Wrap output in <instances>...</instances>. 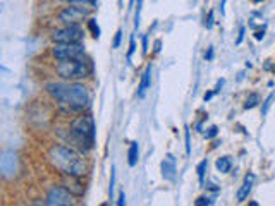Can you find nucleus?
I'll return each mask as SVG.
<instances>
[{"label":"nucleus","instance_id":"obj_38","mask_svg":"<svg viewBox=\"0 0 275 206\" xmlns=\"http://www.w3.org/2000/svg\"><path fill=\"white\" fill-rule=\"evenodd\" d=\"M225 2H227V0H222V5H220V12H222V14H225Z\"/></svg>","mask_w":275,"mask_h":206},{"label":"nucleus","instance_id":"obj_19","mask_svg":"<svg viewBox=\"0 0 275 206\" xmlns=\"http://www.w3.org/2000/svg\"><path fill=\"white\" fill-rule=\"evenodd\" d=\"M143 2H145V0H138V4H136V12H134V28H138V26H139V19H141Z\"/></svg>","mask_w":275,"mask_h":206},{"label":"nucleus","instance_id":"obj_11","mask_svg":"<svg viewBox=\"0 0 275 206\" xmlns=\"http://www.w3.org/2000/svg\"><path fill=\"white\" fill-rule=\"evenodd\" d=\"M81 177H74V175H64V181H62V186L67 189L73 196H83L84 187L79 182Z\"/></svg>","mask_w":275,"mask_h":206},{"label":"nucleus","instance_id":"obj_24","mask_svg":"<svg viewBox=\"0 0 275 206\" xmlns=\"http://www.w3.org/2000/svg\"><path fill=\"white\" fill-rule=\"evenodd\" d=\"M214 203H215V199L214 198H205V196H203V198H198V199H196V201H195V205L196 206H210V205H214Z\"/></svg>","mask_w":275,"mask_h":206},{"label":"nucleus","instance_id":"obj_1","mask_svg":"<svg viewBox=\"0 0 275 206\" xmlns=\"http://www.w3.org/2000/svg\"><path fill=\"white\" fill-rule=\"evenodd\" d=\"M47 93L57 101L64 112H83L90 105V91L81 83H50L45 86Z\"/></svg>","mask_w":275,"mask_h":206},{"label":"nucleus","instance_id":"obj_25","mask_svg":"<svg viewBox=\"0 0 275 206\" xmlns=\"http://www.w3.org/2000/svg\"><path fill=\"white\" fill-rule=\"evenodd\" d=\"M217 134H218V127L217 126H212L210 129H208V132H205V137H206V139H214Z\"/></svg>","mask_w":275,"mask_h":206},{"label":"nucleus","instance_id":"obj_3","mask_svg":"<svg viewBox=\"0 0 275 206\" xmlns=\"http://www.w3.org/2000/svg\"><path fill=\"white\" fill-rule=\"evenodd\" d=\"M69 136L71 141L79 151L86 153L93 150L95 137H97V126H95V119L90 113H79L74 117L69 124Z\"/></svg>","mask_w":275,"mask_h":206},{"label":"nucleus","instance_id":"obj_6","mask_svg":"<svg viewBox=\"0 0 275 206\" xmlns=\"http://www.w3.org/2000/svg\"><path fill=\"white\" fill-rule=\"evenodd\" d=\"M57 60H74V58L84 57V47L83 43H55L54 50H52Z\"/></svg>","mask_w":275,"mask_h":206},{"label":"nucleus","instance_id":"obj_40","mask_svg":"<svg viewBox=\"0 0 275 206\" xmlns=\"http://www.w3.org/2000/svg\"><path fill=\"white\" fill-rule=\"evenodd\" d=\"M133 4H134V0H131V2H129V5H131V7H133Z\"/></svg>","mask_w":275,"mask_h":206},{"label":"nucleus","instance_id":"obj_32","mask_svg":"<svg viewBox=\"0 0 275 206\" xmlns=\"http://www.w3.org/2000/svg\"><path fill=\"white\" fill-rule=\"evenodd\" d=\"M117 205H119V206L126 205V194H124V191L119 192V201H117Z\"/></svg>","mask_w":275,"mask_h":206},{"label":"nucleus","instance_id":"obj_30","mask_svg":"<svg viewBox=\"0 0 275 206\" xmlns=\"http://www.w3.org/2000/svg\"><path fill=\"white\" fill-rule=\"evenodd\" d=\"M263 38H265V29H258V31L255 33V40L260 41V40H263Z\"/></svg>","mask_w":275,"mask_h":206},{"label":"nucleus","instance_id":"obj_20","mask_svg":"<svg viewBox=\"0 0 275 206\" xmlns=\"http://www.w3.org/2000/svg\"><path fill=\"white\" fill-rule=\"evenodd\" d=\"M184 137H186V155H191V131H189V126L184 127Z\"/></svg>","mask_w":275,"mask_h":206},{"label":"nucleus","instance_id":"obj_16","mask_svg":"<svg viewBox=\"0 0 275 206\" xmlns=\"http://www.w3.org/2000/svg\"><path fill=\"white\" fill-rule=\"evenodd\" d=\"M215 167H217V170L220 172V174H227L229 170H231V167H232L231 156H222V158H218L217 163H215Z\"/></svg>","mask_w":275,"mask_h":206},{"label":"nucleus","instance_id":"obj_37","mask_svg":"<svg viewBox=\"0 0 275 206\" xmlns=\"http://www.w3.org/2000/svg\"><path fill=\"white\" fill-rule=\"evenodd\" d=\"M214 94H215V91H208V93H205V96H203V98H205V101H208L212 96H214Z\"/></svg>","mask_w":275,"mask_h":206},{"label":"nucleus","instance_id":"obj_23","mask_svg":"<svg viewBox=\"0 0 275 206\" xmlns=\"http://www.w3.org/2000/svg\"><path fill=\"white\" fill-rule=\"evenodd\" d=\"M134 52H136V38H134V35L131 37V41H129V52H127V62H131V58H133Z\"/></svg>","mask_w":275,"mask_h":206},{"label":"nucleus","instance_id":"obj_29","mask_svg":"<svg viewBox=\"0 0 275 206\" xmlns=\"http://www.w3.org/2000/svg\"><path fill=\"white\" fill-rule=\"evenodd\" d=\"M244 35H246V28H244V26H241V29H239V37H237V40H236V45H241V43H243Z\"/></svg>","mask_w":275,"mask_h":206},{"label":"nucleus","instance_id":"obj_21","mask_svg":"<svg viewBox=\"0 0 275 206\" xmlns=\"http://www.w3.org/2000/svg\"><path fill=\"white\" fill-rule=\"evenodd\" d=\"M206 167H208V160H203V162L198 165V169H196V172H198V177H199V182H203V179H205Z\"/></svg>","mask_w":275,"mask_h":206},{"label":"nucleus","instance_id":"obj_12","mask_svg":"<svg viewBox=\"0 0 275 206\" xmlns=\"http://www.w3.org/2000/svg\"><path fill=\"white\" fill-rule=\"evenodd\" d=\"M150 86H152V64L146 65L145 73H143L141 81H139V86H138V96L145 98V94H146V91L150 90Z\"/></svg>","mask_w":275,"mask_h":206},{"label":"nucleus","instance_id":"obj_34","mask_svg":"<svg viewBox=\"0 0 275 206\" xmlns=\"http://www.w3.org/2000/svg\"><path fill=\"white\" fill-rule=\"evenodd\" d=\"M224 83H225V81L224 79H220V81H218V83H217V86H215V94H217L218 93V91H220L222 90V86H224Z\"/></svg>","mask_w":275,"mask_h":206},{"label":"nucleus","instance_id":"obj_26","mask_svg":"<svg viewBox=\"0 0 275 206\" xmlns=\"http://www.w3.org/2000/svg\"><path fill=\"white\" fill-rule=\"evenodd\" d=\"M120 41H122V29H119V31L116 33V38H114L112 47L114 48H119L120 47Z\"/></svg>","mask_w":275,"mask_h":206},{"label":"nucleus","instance_id":"obj_17","mask_svg":"<svg viewBox=\"0 0 275 206\" xmlns=\"http://www.w3.org/2000/svg\"><path fill=\"white\" fill-rule=\"evenodd\" d=\"M260 103V96H258L256 93H251L250 96L246 98V103H244V109L246 110H251V109H255V107Z\"/></svg>","mask_w":275,"mask_h":206},{"label":"nucleus","instance_id":"obj_31","mask_svg":"<svg viewBox=\"0 0 275 206\" xmlns=\"http://www.w3.org/2000/svg\"><path fill=\"white\" fill-rule=\"evenodd\" d=\"M148 54V37H143V55Z\"/></svg>","mask_w":275,"mask_h":206},{"label":"nucleus","instance_id":"obj_9","mask_svg":"<svg viewBox=\"0 0 275 206\" xmlns=\"http://www.w3.org/2000/svg\"><path fill=\"white\" fill-rule=\"evenodd\" d=\"M176 172H177V160L172 153H167V156L162 162V175L165 181H174Z\"/></svg>","mask_w":275,"mask_h":206},{"label":"nucleus","instance_id":"obj_7","mask_svg":"<svg viewBox=\"0 0 275 206\" xmlns=\"http://www.w3.org/2000/svg\"><path fill=\"white\" fill-rule=\"evenodd\" d=\"M45 203L48 206H71L74 205L73 194L64 187V186H52L47 192Z\"/></svg>","mask_w":275,"mask_h":206},{"label":"nucleus","instance_id":"obj_36","mask_svg":"<svg viewBox=\"0 0 275 206\" xmlns=\"http://www.w3.org/2000/svg\"><path fill=\"white\" fill-rule=\"evenodd\" d=\"M206 187H208V189H212V191H214V192H218V191H220V187H217V186H215V184H212V182H210V184H206Z\"/></svg>","mask_w":275,"mask_h":206},{"label":"nucleus","instance_id":"obj_33","mask_svg":"<svg viewBox=\"0 0 275 206\" xmlns=\"http://www.w3.org/2000/svg\"><path fill=\"white\" fill-rule=\"evenodd\" d=\"M205 58H206V60H212V58H214V47L208 48V52L205 54Z\"/></svg>","mask_w":275,"mask_h":206},{"label":"nucleus","instance_id":"obj_22","mask_svg":"<svg viewBox=\"0 0 275 206\" xmlns=\"http://www.w3.org/2000/svg\"><path fill=\"white\" fill-rule=\"evenodd\" d=\"M114 187H116V167H112V170H110V186H109L110 199H114Z\"/></svg>","mask_w":275,"mask_h":206},{"label":"nucleus","instance_id":"obj_27","mask_svg":"<svg viewBox=\"0 0 275 206\" xmlns=\"http://www.w3.org/2000/svg\"><path fill=\"white\" fill-rule=\"evenodd\" d=\"M274 98H275V94H270V96L267 98V100H265V103H263V109H261V113H267L268 112V107L272 105V101H274Z\"/></svg>","mask_w":275,"mask_h":206},{"label":"nucleus","instance_id":"obj_10","mask_svg":"<svg viewBox=\"0 0 275 206\" xmlns=\"http://www.w3.org/2000/svg\"><path fill=\"white\" fill-rule=\"evenodd\" d=\"M0 167H2V175L4 177H12V175H16V155L11 151H5L4 156H2V163H0Z\"/></svg>","mask_w":275,"mask_h":206},{"label":"nucleus","instance_id":"obj_13","mask_svg":"<svg viewBox=\"0 0 275 206\" xmlns=\"http://www.w3.org/2000/svg\"><path fill=\"white\" fill-rule=\"evenodd\" d=\"M253 182H255V175L253 174H248L246 177H244L243 186H241V187H239V191H237V201L239 203H244L248 199L251 189H253Z\"/></svg>","mask_w":275,"mask_h":206},{"label":"nucleus","instance_id":"obj_35","mask_svg":"<svg viewBox=\"0 0 275 206\" xmlns=\"http://www.w3.org/2000/svg\"><path fill=\"white\" fill-rule=\"evenodd\" d=\"M160 48H162V41H160V40H157V41H155V48H153V52H155V54H158V52H160Z\"/></svg>","mask_w":275,"mask_h":206},{"label":"nucleus","instance_id":"obj_15","mask_svg":"<svg viewBox=\"0 0 275 206\" xmlns=\"http://www.w3.org/2000/svg\"><path fill=\"white\" fill-rule=\"evenodd\" d=\"M64 2H67L69 5H78V7L90 9V11H93L98 4V0H64Z\"/></svg>","mask_w":275,"mask_h":206},{"label":"nucleus","instance_id":"obj_4","mask_svg":"<svg viewBox=\"0 0 275 206\" xmlns=\"http://www.w3.org/2000/svg\"><path fill=\"white\" fill-rule=\"evenodd\" d=\"M55 73L65 81H79L93 73V64L88 58H74V60H59Z\"/></svg>","mask_w":275,"mask_h":206},{"label":"nucleus","instance_id":"obj_39","mask_svg":"<svg viewBox=\"0 0 275 206\" xmlns=\"http://www.w3.org/2000/svg\"><path fill=\"white\" fill-rule=\"evenodd\" d=\"M255 4H261V2H263V0H253Z\"/></svg>","mask_w":275,"mask_h":206},{"label":"nucleus","instance_id":"obj_2","mask_svg":"<svg viewBox=\"0 0 275 206\" xmlns=\"http://www.w3.org/2000/svg\"><path fill=\"white\" fill-rule=\"evenodd\" d=\"M47 158L50 165L57 170L60 175H74L83 177L88 172V163L83 153L76 151L71 146L65 145H52L48 148Z\"/></svg>","mask_w":275,"mask_h":206},{"label":"nucleus","instance_id":"obj_8","mask_svg":"<svg viewBox=\"0 0 275 206\" xmlns=\"http://www.w3.org/2000/svg\"><path fill=\"white\" fill-rule=\"evenodd\" d=\"M90 9L84 7H78V5H69V7H64L60 12H59V21L62 24H79L81 21L90 16Z\"/></svg>","mask_w":275,"mask_h":206},{"label":"nucleus","instance_id":"obj_14","mask_svg":"<svg viewBox=\"0 0 275 206\" xmlns=\"http://www.w3.org/2000/svg\"><path fill=\"white\" fill-rule=\"evenodd\" d=\"M138 160H139V146H138V141H133L127 151V163L129 167H136Z\"/></svg>","mask_w":275,"mask_h":206},{"label":"nucleus","instance_id":"obj_28","mask_svg":"<svg viewBox=\"0 0 275 206\" xmlns=\"http://www.w3.org/2000/svg\"><path fill=\"white\" fill-rule=\"evenodd\" d=\"M214 12H208V18H206V21H205V26H206V29H212L214 28Z\"/></svg>","mask_w":275,"mask_h":206},{"label":"nucleus","instance_id":"obj_5","mask_svg":"<svg viewBox=\"0 0 275 206\" xmlns=\"http://www.w3.org/2000/svg\"><path fill=\"white\" fill-rule=\"evenodd\" d=\"M84 38V31L79 24H64L52 33L54 43H79Z\"/></svg>","mask_w":275,"mask_h":206},{"label":"nucleus","instance_id":"obj_18","mask_svg":"<svg viewBox=\"0 0 275 206\" xmlns=\"http://www.w3.org/2000/svg\"><path fill=\"white\" fill-rule=\"evenodd\" d=\"M88 28H90V31L93 33L95 38H100V26H98L97 19H95V18L88 19Z\"/></svg>","mask_w":275,"mask_h":206}]
</instances>
